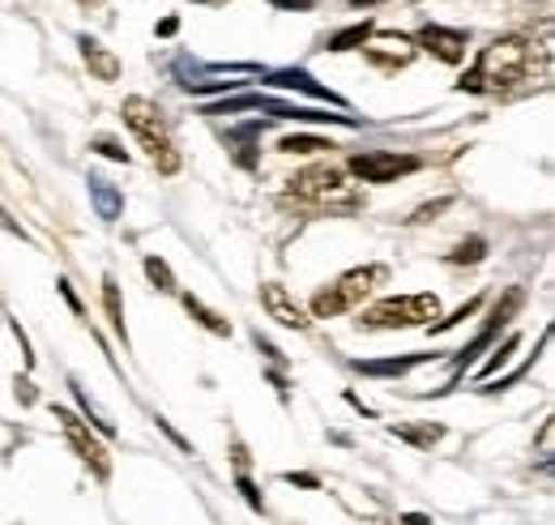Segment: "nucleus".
<instances>
[{"label": "nucleus", "instance_id": "nucleus-1", "mask_svg": "<svg viewBox=\"0 0 555 525\" xmlns=\"http://www.w3.org/2000/svg\"><path fill=\"white\" fill-rule=\"evenodd\" d=\"M534 48L539 43L526 39V35L495 39L483 56H479V65L457 81V90H508V86L526 81L534 73Z\"/></svg>", "mask_w": 555, "mask_h": 525}, {"label": "nucleus", "instance_id": "nucleus-2", "mask_svg": "<svg viewBox=\"0 0 555 525\" xmlns=\"http://www.w3.org/2000/svg\"><path fill=\"white\" fill-rule=\"evenodd\" d=\"M125 125L138 132L141 150L150 154V163L163 171V176H176L180 171V154L171 145V132L163 120V107L150 103V99H125Z\"/></svg>", "mask_w": 555, "mask_h": 525}, {"label": "nucleus", "instance_id": "nucleus-3", "mask_svg": "<svg viewBox=\"0 0 555 525\" xmlns=\"http://www.w3.org/2000/svg\"><path fill=\"white\" fill-rule=\"evenodd\" d=\"M286 193H291V201H299V205H308V209H330V205L354 209V205H359V197H350L347 171H343L338 163L304 167L299 176H291Z\"/></svg>", "mask_w": 555, "mask_h": 525}, {"label": "nucleus", "instance_id": "nucleus-4", "mask_svg": "<svg viewBox=\"0 0 555 525\" xmlns=\"http://www.w3.org/2000/svg\"><path fill=\"white\" fill-rule=\"evenodd\" d=\"M389 278V269L385 265H359V269H350L343 273L334 286H325V291H317V299H312V312L321 317V321H330V317H343L350 308H359L380 282Z\"/></svg>", "mask_w": 555, "mask_h": 525}, {"label": "nucleus", "instance_id": "nucleus-5", "mask_svg": "<svg viewBox=\"0 0 555 525\" xmlns=\"http://www.w3.org/2000/svg\"><path fill=\"white\" fill-rule=\"evenodd\" d=\"M440 321V299L436 295H393L380 299L363 312L367 329H415V325H436Z\"/></svg>", "mask_w": 555, "mask_h": 525}, {"label": "nucleus", "instance_id": "nucleus-6", "mask_svg": "<svg viewBox=\"0 0 555 525\" xmlns=\"http://www.w3.org/2000/svg\"><path fill=\"white\" fill-rule=\"evenodd\" d=\"M418 167V158L406 154H393V150H363L350 158V171L363 180V184H393L398 176H411Z\"/></svg>", "mask_w": 555, "mask_h": 525}, {"label": "nucleus", "instance_id": "nucleus-7", "mask_svg": "<svg viewBox=\"0 0 555 525\" xmlns=\"http://www.w3.org/2000/svg\"><path fill=\"white\" fill-rule=\"evenodd\" d=\"M56 423L65 427V436H69L73 449L81 453V461H86V465H94V474H99V478H107V470H112V461H107V449H103V445H99V440L86 432V423H81L77 414H69L65 406H56Z\"/></svg>", "mask_w": 555, "mask_h": 525}, {"label": "nucleus", "instance_id": "nucleus-8", "mask_svg": "<svg viewBox=\"0 0 555 525\" xmlns=\"http://www.w3.org/2000/svg\"><path fill=\"white\" fill-rule=\"evenodd\" d=\"M418 43H423L436 61H444V65H462L466 52H470V35H466V30H449V26H423V30H418Z\"/></svg>", "mask_w": 555, "mask_h": 525}, {"label": "nucleus", "instance_id": "nucleus-9", "mask_svg": "<svg viewBox=\"0 0 555 525\" xmlns=\"http://www.w3.org/2000/svg\"><path fill=\"white\" fill-rule=\"evenodd\" d=\"M363 56L376 68H385V73H398V68H406L415 61V43L402 39V35H380L376 43H363Z\"/></svg>", "mask_w": 555, "mask_h": 525}, {"label": "nucleus", "instance_id": "nucleus-10", "mask_svg": "<svg viewBox=\"0 0 555 525\" xmlns=\"http://www.w3.org/2000/svg\"><path fill=\"white\" fill-rule=\"evenodd\" d=\"M261 308L274 317L278 325H286V329L312 325V321H308V312H304V304H295V299H291V291H286V286H278V282H266V286H261Z\"/></svg>", "mask_w": 555, "mask_h": 525}, {"label": "nucleus", "instance_id": "nucleus-11", "mask_svg": "<svg viewBox=\"0 0 555 525\" xmlns=\"http://www.w3.org/2000/svg\"><path fill=\"white\" fill-rule=\"evenodd\" d=\"M81 48H86V65H90V73L99 77V81H116L120 77V61L103 48V43H94V39H81Z\"/></svg>", "mask_w": 555, "mask_h": 525}, {"label": "nucleus", "instance_id": "nucleus-12", "mask_svg": "<svg viewBox=\"0 0 555 525\" xmlns=\"http://www.w3.org/2000/svg\"><path fill=\"white\" fill-rule=\"evenodd\" d=\"M278 150H282V154H321V150H334V141H325V137H304V132H291V137H282V141H278Z\"/></svg>", "mask_w": 555, "mask_h": 525}, {"label": "nucleus", "instance_id": "nucleus-13", "mask_svg": "<svg viewBox=\"0 0 555 525\" xmlns=\"http://www.w3.org/2000/svg\"><path fill=\"white\" fill-rule=\"evenodd\" d=\"M184 308H189V312H193V317H197V321H202V325H206L209 333H218V337H231V321H222L218 312H209V308L202 304V299L184 295Z\"/></svg>", "mask_w": 555, "mask_h": 525}, {"label": "nucleus", "instance_id": "nucleus-14", "mask_svg": "<svg viewBox=\"0 0 555 525\" xmlns=\"http://www.w3.org/2000/svg\"><path fill=\"white\" fill-rule=\"evenodd\" d=\"M393 436L411 440V445H418V449H431V445L444 436V427H431V423H423V427H411V423H402V427H393Z\"/></svg>", "mask_w": 555, "mask_h": 525}, {"label": "nucleus", "instance_id": "nucleus-15", "mask_svg": "<svg viewBox=\"0 0 555 525\" xmlns=\"http://www.w3.org/2000/svg\"><path fill=\"white\" fill-rule=\"evenodd\" d=\"M372 39V26L367 22H359V26H350V30H343V35H334L330 39V52H350V48H363Z\"/></svg>", "mask_w": 555, "mask_h": 525}, {"label": "nucleus", "instance_id": "nucleus-16", "mask_svg": "<svg viewBox=\"0 0 555 525\" xmlns=\"http://www.w3.org/2000/svg\"><path fill=\"white\" fill-rule=\"evenodd\" d=\"M145 273H150V282L158 286V291H176V273H171V265L167 261H158V257H145Z\"/></svg>", "mask_w": 555, "mask_h": 525}, {"label": "nucleus", "instance_id": "nucleus-17", "mask_svg": "<svg viewBox=\"0 0 555 525\" xmlns=\"http://www.w3.org/2000/svg\"><path fill=\"white\" fill-rule=\"evenodd\" d=\"M103 299H107V317H112V325H116V333L125 337V317H120V295H116V278H112V273L103 278Z\"/></svg>", "mask_w": 555, "mask_h": 525}, {"label": "nucleus", "instance_id": "nucleus-18", "mask_svg": "<svg viewBox=\"0 0 555 525\" xmlns=\"http://www.w3.org/2000/svg\"><path fill=\"white\" fill-rule=\"evenodd\" d=\"M483 248H487L483 240H466V244H457V253H449V261H453V265H462V261L475 265V261H483Z\"/></svg>", "mask_w": 555, "mask_h": 525}, {"label": "nucleus", "instance_id": "nucleus-19", "mask_svg": "<svg viewBox=\"0 0 555 525\" xmlns=\"http://www.w3.org/2000/svg\"><path fill=\"white\" fill-rule=\"evenodd\" d=\"M440 209H449V197H440V201H431V205H423V209H415V218H411V222H431Z\"/></svg>", "mask_w": 555, "mask_h": 525}, {"label": "nucleus", "instance_id": "nucleus-20", "mask_svg": "<svg viewBox=\"0 0 555 525\" xmlns=\"http://www.w3.org/2000/svg\"><path fill=\"white\" fill-rule=\"evenodd\" d=\"M94 150H103V154H107V158H116V163H120V158H129V154H125L116 141H107V137H103V141H94Z\"/></svg>", "mask_w": 555, "mask_h": 525}, {"label": "nucleus", "instance_id": "nucleus-21", "mask_svg": "<svg viewBox=\"0 0 555 525\" xmlns=\"http://www.w3.org/2000/svg\"><path fill=\"white\" fill-rule=\"evenodd\" d=\"M350 4H380V0H350Z\"/></svg>", "mask_w": 555, "mask_h": 525}]
</instances>
